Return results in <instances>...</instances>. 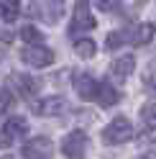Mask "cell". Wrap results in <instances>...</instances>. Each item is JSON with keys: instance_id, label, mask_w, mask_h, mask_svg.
I'll list each match as a JSON object with an SVG mask.
<instances>
[{"instance_id": "obj_1", "label": "cell", "mask_w": 156, "mask_h": 159, "mask_svg": "<svg viewBox=\"0 0 156 159\" xmlns=\"http://www.w3.org/2000/svg\"><path fill=\"white\" fill-rule=\"evenodd\" d=\"M156 34V26L154 23H136V26H128V28H120V31H110L108 39H105V49H120L125 44L131 46H146L154 39Z\"/></svg>"}, {"instance_id": "obj_2", "label": "cell", "mask_w": 156, "mask_h": 159, "mask_svg": "<svg viewBox=\"0 0 156 159\" xmlns=\"http://www.w3.org/2000/svg\"><path fill=\"white\" fill-rule=\"evenodd\" d=\"M133 136H136L133 123L125 116H115L113 121L102 128V144H108V146H120L125 141H131Z\"/></svg>"}, {"instance_id": "obj_3", "label": "cell", "mask_w": 156, "mask_h": 159, "mask_svg": "<svg viewBox=\"0 0 156 159\" xmlns=\"http://www.w3.org/2000/svg\"><path fill=\"white\" fill-rule=\"evenodd\" d=\"M87 149H90V139H87L82 128H74L62 139V154L67 159H84Z\"/></svg>"}, {"instance_id": "obj_4", "label": "cell", "mask_w": 156, "mask_h": 159, "mask_svg": "<svg viewBox=\"0 0 156 159\" xmlns=\"http://www.w3.org/2000/svg\"><path fill=\"white\" fill-rule=\"evenodd\" d=\"M95 26H97V23H95V16H92V8H90V0H77V3H74V13H72L69 36L84 34V31H92Z\"/></svg>"}, {"instance_id": "obj_5", "label": "cell", "mask_w": 156, "mask_h": 159, "mask_svg": "<svg viewBox=\"0 0 156 159\" xmlns=\"http://www.w3.org/2000/svg\"><path fill=\"white\" fill-rule=\"evenodd\" d=\"M21 62L28 64V67L41 69V67L54 64V52L49 46H44V44H26L21 49Z\"/></svg>"}, {"instance_id": "obj_6", "label": "cell", "mask_w": 156, "mask_h": 159, "mask_svg": "<svg viewBox=\"0 0 156 159\" xmlns=\"http://www.w3.org/2000/svg\"><path fill=\"white\" fill-rule=\"evenodd\" d=\"M28 131V123H26V118L21 116H13V118H8V121L3 123V128H0V149H8V146H13L18 139H23Z\"/></svg>"}, {"instance_id": "obj_7", "label": "cell", "mask_w": 156, "mask_h": 159, "mask_svg": "<svg viewBox=\"0 0 156 159\" xmlns=\"http://www.w3.org/2000/svg\"><path fill=\"white\" fill-rule=\"evenodd\" d=\"M51 149H54V144H51L49 136H33L23 144L21 157L23 159H49L51 157Z\"/></svg>"}, {"instance_id": "obj_8", "label": "cell", "mask_w": 156, "mask_h": 159, "mask_svg": "<svg viewBox=\"0 0 156 159\" xmlns=\"http://www.w3.org/2000/svg\"><path fill=\"white\" fill-rule=\"evenodd\" d=\"M67 111H69V103H67V98H62V95L44 98V100H38V103L33 105V113H36V116H44V118L64 116Z\"/></svg>"}, {"instance_id": "obj_9", "label": "cell", "mask_w": 156, "mask_h": 159, "mask_svg": "<svg viewBox=\"0 0 156 159\" xmlns=\"http://www.w3.org/2000/svg\"><path fill=\"white\" fill-rule=\"evenodd\" d=\"M74 93L82 98V100H95V93H97V80L90 72H77L74 75Z\"/></svg>"}, {"instance_id": "obj_10", "label": "cell", "mask_w": 156, "mask_h": 159, "mask_svg": "<svg viewBox=\"0 0 156 159\" xmlns=\"http://www.w3.org/2000/svg\"><path fill=\"white\" fill-rule=\"evenodd\" d=\"M133 69H136V57L133 54H123L110 64V75H113L115 82H125V80L133 75Z\"/></svg>"}, {"instance_id": "obj_11", "label": "cell", "mask_w": 156, "mask_h": 159, "mask_svg": "<svg viewBox=\"0 0 156 159\" xmlns=\"http://www.w3.org/2000/svg\"><path fill=\"white\" fill-rule=\"evenodd\" d=\"M95 100L100 103L102 108H113V105H118V103H120V90H118L113 82H97Z\"/></svg>"}, {"instance_id": "obj_12", "label": "cell", "mask_w": 156, "mask_h": 159, "mask_svg": "<svg viewBox=\"0 0 156 159\" xmlns=\"http://www.w3.org/2000/svg\"><path fill=\"white\" fill-rule=\"evenodd\" d=\"M64 8H67V0H46V3L38 8V16H41L46 23H59L62 16H64Z\"/></svg>"}, {"instance_id": "obj_13", "label": "cell", "mask_w": 156, "mask_h": 159, "mask_svg": "<svg viewBox=\"0 0 156 159\" xmlns=\"http://www.w3.org/2000/svg\"><path fill=\"white\" fill-rule=\"evenodd\" d=\"M11 85H15V90H18V95L21 98H33L36 93H38V82L33 77H28V75H21V72H15V75H11Z\"/></svg>"}, {"instance_id": "obj_14", "label": "cell", "mask_w": 156, "mask_h": 159, "mask_svg": "<svg viewBox=\"0 0 156 159\" xmlns=\"http://www.w3.org/2000/svg\"><path fill=\"white\" fill-rule=\"evenodd\" d=\"M21 16V0H0V18L5 23H13Z\"/></svg>"}, {"instance_id": "obj_15", "label": "cell", "mask_w": 156, "mask_h": 159, "mask_svg": "<svg viewBox=\"0 0 156 159\" xmlns=\"http://www.w3.org/2000/svg\"><path fill=\"white\" fill-rule=\"evenodd\" d=\"M74 54L80 59H92L97 54V44L92 41V39H77L74 41Z\"/></svg>"}, {"instance_id": "obj_16", "label": "cell", "mask_w": 156, "mask_h": 159, "mask_svg": "<svg viewBox=\"0 0 156 159\" xmlns=\"http://www.w3.org/2000/svg\"><path fill=\"white\" fill-rule=\"evenodd\" d=\"M141 121L146 123V128H156V103H143L141 108Z\"/></svg>"}, {"instance_id": "obj_17", "label": "cell", "mask_w": 156, "mask_h": 159, "mask_svg": "<svg viewBox=\"0 0 156 159\" xmlns=\"http://www.w3.org/2000/svg\"><path fill=\"white\" fill-rule=\"evenodd\" d=\"M21 39L26 44H44V34L38 31L36 26H23L21 28Z\"/></svg>"}, {"instance_id": "obj_18", "label": "cell", "mask_w": 156, "mask_h": 159, "mask_svg": "<svg viewBox=\"0 0 156 159\" xmlns=\"http://www.w3.org/2000/svg\"><path fill=\"white\" fill-rule=\"evenodd\" d=\"M97 8H100L102 13H118L120 11V0H100Z\"/></svg>"}, {"instance_id": "obj_19", "label": "cell", "mask_w": 156, "mask_h": 159, "mask_svg": "<svg viewBox=\"0 0 156 159\" xmlns=\"http://www.w3.org/2000/svg\"><path fill=\"white\" fill-rule=\"evenodd\" d=\"M11 103H13V98H11V93L5 90V87H0V116H3L8 108H11Z\"/></svg>"}, {"instance_id": "obj_20", "label": "cell", "mask_w": 156, "mask_h": 159, "mask_svg": "<svg viewBox=\"0 0 156 159\" xmlns=\"http://www.w3.org/2000/svg\"><path fill=\"white\" fill-rule=\"evenodd\" d=\"M143 80H146V85H149L151 90H156V64H151L149 69H146V77Z\"/></svg>"}, {"instance_id": "obj_21", "label": "cell", "mask_w": 156, "mask_h": 159, "mask_svg": "<svg viewBox=\"0 0 156 159\" xmlns=\"http://www.w3.org/2000/svg\"><path fill=\"white\" fill-rule=\"evenodd\" d=\"M138 159H156V152H146V154H141Z\"/></svg>"}]
</instances>
